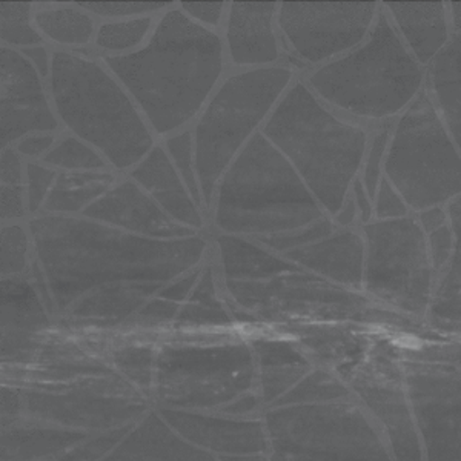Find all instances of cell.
Segmentation results:
<instances>
[{"label":"cell","mask_w":461,"mask_h":461,"mask_svg":"<svg viewBox=\"0 0 461 461\" xmlns=\"http://www.w3.org/2000/svg\"><path fill=\"white\" fill-rule=\"evenodd\" d=\"M386 173L414 210H429L461 194V158L428 95L415 100L400 121Z\"/></svg>","instance_id":"8"},{"label":"cell","mask_w":461,"mask_h":461,"mask_svg":"<svg viewBox=\"0 0 461 461\" xmlns=\"http://www.w3.org/2000/svg\"><path fill=\"white\" fill-rule=\"evenodd\" d=\"M274 2H234L230 8V54L240 65L273 62L277 59V45L273 32Z\"/></svg>","instance_id":"16"},{"label":"cell","mask_w":461,"mask_h":461,"mask_svg":"<svg viewBox=\"0 0 461 461\" xmlns=\"http://www.w3.org/2000/svg\"><path fill=\"white\" fill-rule=\"evenodd\" d=\"M454 232L449 226H441L430 232V260L437 269L445 267L454 252Z\"/></svg>","instance_id":"32"},{"label":"cell","mask_w":461,"mask_h":461,"mask_svg":"<svg viewBox=\"0 0 461 461\" xmlns=\"http://www.w3.org/2000/svg\"><path fill=\"white\" fill-rule=\"evenodd\" d=\"M265 136L293 162L320 203L337 214L362 163L365 132L330 115L297 84L274 111Z\"/></svg>","instance_id":"4"},{"label":"cell","mask_w":461,"mask_h":461,"mask_svg":"<svg viewBox=\"0 0 461 461\" xmlns=\"http://www.w3.org/2000/svg\"><path fill=\"white\" fill-rule=\"evenodd\" d=\"M39 258L51 280L60 276L108 278L128 274L165 276L199 262L204 243L199 239L177 241L147 240L104 226L60 217L32 221Z\"/></svg>","instance_id":"3"},{"label":"cell","mask_w":461,"mask_h":461,"mask_svg":"<svg viewBox=\"0 0 461 461\" xmlns=\"http://www.w3.org/2000/svg\"><path fill=\"white\" fill-rule=\"evenodd\" d=\"M56 173L51 169L42 168L37 165H28V180H30V210H39L43 197L53 184Z\"/></svg>","instance_id":"30"},{"label":"cell","mask_w":461,"mask_h":461,"mask_svg":"<svg viewBox=\"0 0 461 461\" xmlns=\"http://www.w3.org/2000/svg\"><path fill=\"white\" fill-rule=\"evenodd\" d=\"M23 214L22 204V188L19 186H4L2 188V217H21Z\"/></svg>","instance_id":"35"},{"label":"cell","mask_w":461,"mask_h":461,"mask_svg":"<svg viewBox=\"0 0 461 461\" xmlns=\"http://www.w3.org/2000/svg\"><path fill=\"white\" fill-rule=\"evenodd\" d=\"M452 232H454V252L449 271L446 274L440 288L430 304V323L437 330L446 332H461V199L449 206Z\"/></svg>","instance_id":"21"},{"label":"cell","mask_w":461,"mask_h":461,"mask_svg":"<svg viewBox=\"0 0 461 461\" xmlns=\"http://www.w3.org/2000/svg\"><path fill=\"white\" fill-rule=\"evenodd\" d=\"M36 69L13 50H2V145L30 131L56 128Z\"/></svg>","instance_id":"14"},{"label":"cell","mask_w":461,"mask_h":461,"mask_svg":"<svg viewBox=\"0 0 461 461\" xmlns=\"http://www.w3.org/2000/svg\"><path fill=\"white\" fill-rule=\"evenodd\" d=\"M445 212L438 208H429L421 214V223H423L426 232H434L435 230L445 226Z\"/></svg>","instance_id":"38"},{"label":"cell","mask_w":461,"mask_h":461,"mask_svg":"<svg viewBox=\"0 0 461 461\" xmlns=\"http://www.w3.org/2000/svg\"><path fill=\"white\" fill-rule=\"evenodd\" d=\"M2 182L19 184L21 182V163L13 151L2 154Z\"/></svg>","instance_id":"36"},{"label":"cell","mask_w":461,"mask_h":461,"mask_svg":"<svg viewBox=\"0 0 461 461\" xmlns=\"http://www.w3.org/2000/svg\"><path fill=\"white\" fill-rule=\"evenodd\" d=\"M402 369L426 461H461V346L411 352Z\"/></svg>","instance_id":"9"},{"label":"cell","mask_w":461,"mask_h":461,"mask_svg":"<svg viewBox=\"0 0 461 461\" xmlns=\"http://www.w3.org/2000/svg\"><path fill=\"white\" fill-rule=\"evenodd\" d=\"M430 82L446 123L461 149V32L435 56Z\"/></svg>","instance_id":"20"},{"label":"cell","mask_w":461,"mask_h":461,"mask_svg":"<svg viewBox=\"0 0 461 461\" xmlns=\"http://www.w3.org/2000/svg\"><path fill=\"white\" fill-rule=\"evenodd\" d=\"M406 214V204L402 195L393 191L386 178H383L377 195V215L380 219H393Z\"/></svg>","instance_id":"31"},{"label":"cell","mask_w":461,"mask_h":461,"mask_svg":"<svg viewBox=\"0 0 461 461\" xmlns=\"http://www.w3.org/2000/svg\"><path fill=\"white\" fill-rule=\"evenodd\" d=\"M151 25L149 19L108 23L100 28L97 43L106 50H126L142 41Z\"/></svg>","instance_id":"26"},{"label":"cell","mask_w":461,"mask_h":461,"mask_svg":"<svg viewBox=\"0 0 461 461\" xmlns=\"http://www.w3.org/2000/svg\"><path fill=\"white\" fill-rule=\"evenodd\" d=\"M323 99L365 117L402 110L421 85V71L384 16L365 47L326 65L311 77Z\"/></svg>","instance_id":"6"},{"label":"cell","mask_w":461,"mask_h":461,"mask_svg":"<svg viewBox=\"0 0 461 461\" xmlns=\"http://www.w3.org/2000/svg\"><path fill=\"white\" fill-rule=\"evenodd\" d=\"M352 219H354V206L351 204H348V208L346 211H343L339 217H337V221H340L341 225H348V223H351Z\"/></svg>","instance_id":"41"},{"label":"cell","mask_w":461,"mask_h":461,"mask_svg":"<svg viewBox=\"0 0 461 461\" xmlns=\"http://www.w3.org/2000/svg\"><path fill=\"white\" fill-rule=\"evenodd\" d=\"M215 221L228 232L274 234L262 240L278 251L334 234L297 171L263 134L252 137L226 173Z\"/></svg>","instance_id":"1"},{"label":"cell","mask_w":461,"mask_h":461,"mask_svg":"<svg viewBox=\"0 0 461 461\" xmlns=\"http://www.w3.org/2000/svg\"><path fill=\"white\" fill-rule=\"evenodd\" d=\"M53 95L63 122L99 148L117 168L131 167L152 147L136 108L99 65L56 54Z\"/></svg>","instance_id":"5"},{"label":"cell","mask_w":461,"mask_h":461,"mask_svg":"<svg viewBox=\"0 0 461 461\" xmlns=\"http://www.w3.org/2000/svg\"><path fill=\"white\" fill-rule=\"evenodd\" d=\"M37 27L60 43H86L93 34V22L80 11L50 10L36 14Z\"/></svg>","instance_id":"23"},{"label":"cell","mask_w":461,"mask_h":461,"mask_svg":"<svg viewBox=\"0 0 461 461\" xmlns=\"http://www.w3.org/2000/svg\"><path fill=\"white\" fill-rule=\"evenodd\" d=\"M352 383L386 430L397 461H423V446L403 369L388 357L377 356L362 365Z\"/></svg>","instance_id":"13"},{"label":"cell","mask_w":461,"mask_h":461,"mask_svg":"<svg viewBox=\"0 0 461 461\" xmlns=\"http://www.w3.org/2000/svg\"><path fill=\"white\" fill-rule=\"evenodd\" d=\"M113 182L110 174H74L62 176L48 197L47 210L77 211L105 193Z\"/></svg>","instance_id":"22"},{"label":"cell","mask_w":461,"mask_h":461,"mask_svg":"<svg viewBox=\"0 0 461 461\" xmlns=\"http://www.w3.org/2000/svg\"><path fill=\"white\" fill-rule=\"evenodd\" d=\"M106 63L163 134L197 114L221 76V42L184 13L171 11L147 48Z\"/></svg>","instance_id":"2"},{"label":"cell","mask_w":461,"mask_h":461,"mask_svg":"<svg viewBox=\"0 0 461 461\" xmlns=\"http://www.w3.org/2000/svg\"><path fill=\"white\" fill-rule=\"evenodd\" d=\"M23 53L30 56V58L36 62L37 68H39V73L42 74V76H47L48 74V59L47 53H45V50L43 48H32V50H25Z\"/></svg>","instance_id":"40"},{"label":"cell","mask_w":461,"mask_h":461,"mask_svg":"<svg viewBox=\"0 0 461 461\" xmlns=\"http://www.w3.org/2000/svg\"><path fill=\"white\" fill-rule=\"evenodd\" d=\"M297 461H393L352 404L310 408L295 420Z\"/></svg>","instance_id":"12"},{"label":"cell","mask_w":461,"mask_h":461,"mask_svg":"<svg viewBox=\"0 0 461 461\" xmlns=\"http://www.w3.org/2000/svg\"><path fill=\"white\" fill-rule=\"evenodd\" d=\"M85 215L151 237L176 239L193 236V230L182 228L168 219L130 182L113 189L95 204H89Z\"/></svg>","instance_id":"15"},{"label":"cell","mask_w":461,"mask_h":461,"mask_svg":"<svg viewBox=\"0 0 461 461\" xmlns=\"http://www.w3.org/2000/svg\"><path fill=\"white\" fill-rule=\"evenodd\" d=\"M291 71L265 68L239 74L217 93L195 132V173L204 202L210 204L217 180L241 143L271 110Z\"/></svg>","instance_id":"7"},{"label":"cell","mask_w":461,"mask_h":461,"mask_svg":"<svg viewBox=\"0 0 461 461\" xmlns=\"http://www.w3.org/2000/svg\"><path fill=\"white\" fill-rule=\"evenodd\" d=\"M185 10L188 11L191 16H194L199 21L208 22L211 25L219 23V19L221 16V10H223V4L221 2H212V4H206V2H184L182 4Z\"/></svg>","instance_id":"34"},{"label":"cell","mask_w":461,"mask_h":461,"mask_svg":"<svg viewBox=\"0 0 461 461\" xmlns=\"http://www.w3.org/2000/svg\"><path fill=\"white\" fill-rule=\"evenodd\" d=\"M77 5L102 16H130L167 6V2H77Z\"/></svg>","instance_id":"29"},{"label":"cell","mask_w":461,"mask_h":461,"mask_svg":"<svg viewBox=\"0 0 461 461\" xmlns=\"http://www.w3.org/2000/svg\"><path fill=\"white\" fill-rule=\"evenodd\" d=\"M366 289L412 314H423L432 295V269L423 230L412 219L377 221L365 228Z\"/></svg>","instance_id":"10"},{"label":"cell","mask_w":461,"mask_h":461,"mask_svg":"<svg viewBox=\"0 0 461 461\" xmlns=\"http://www.w3.org/2000/svg\"><path fill=\"white\" fill-rule=\"evenodd\" d=\"M294 262L339 280L341 284L360 286L363 276V243L351 230L334 232L323 240L286 252Z\"/></svg>","instance_id":"17"},{"label":"cell","mask_w":461,"mask_h":461,"mask_svg":"<svg viewBox=\"0 0 461 461\" xmlns=\"http://www.w3.org/2000/svg\"><path fill=\"white\" fill-rule=\"evenodd\" d=\"M45 162L54 167H62V168H104V160L95 154L93 149H89L84 143L77 142L76 139H67L63 140L59 147L54 148L53 151L47 154Z\"/></svg>","instance_id":"25"},{"label":"cell","mask_w":461,"mask_h":461,"mask_svg":"<svg viewBox=\"0 0 461 461\" xmlns=\"http://www.w3.org/2000/svg\"><path fill=\"white\" fill-rule=\"evenodd\" d=\"M132 177L142 184L176 221L194 228L202 226L199 211L195 210L193 200L186 194L162 148H154L145 162L132 171Z\"/></svg>","instance_id":"18"},{"label":"cell","mask_w":461,"mask_h":461,"mask_svg":"<svg viewBox=\"0 0 461 461\" xmlns=\"http://www.w3.org/2000/svg\"><path fill=\"white\" fill-rule=\"evenodd\" d=\"M169 151L173 154L174 162L184 174L185 182L188 185L189 193L194 197L195 203H202V195L197 186L194 171H193V158H191V134L184 132L174 137L168 142Z\"/></svg>","instance_id":"28"},{"label":"cell","mask_w":461,"mask_h":461,"mask_svg":"<svg viewBox=\"0 0 461 461\" xmlns=\"http://www.w3.org/2000/svg\"><path fill=\"white\" fill-rule=\"evenodd\" d=\"M452 14H454V22L456 27L460 30L461 28V2H452Z\"/></svg>","instance_id":"42"},{"label":"cell","mask_w":461,"mask_h":461,"mask_svg":"<svg viewBox=\"0 0 461 461\" xmlns=\"http://www.w3.org/2000/svg\"><path fill=\"white\" fill-rule=\"evenodd\" d=\"M374 13V2H285L280 25L302 58L319 62L360 42Z\"/></svg>","instance_id":"11"},{"label":"cell","mask_w":461,"mask_h":461,"mask_svg":"<svg viewBox=\"0 0 461 461\" xmlns=\"http://www.w3.org/2000/svg\"><path fill=\"white\" fill-rule=\"evenodd\" d=\"M386 143H388V131L382 132L375 139L373 151L369 154V160H367L365 184H366L371 197H375V188H377L378 178H380V162H382L383 154L386 149Z\"/></svg>","instance_id":"33"},{"label":"cell","mask_w":461,"mask_h":461,"mask_svg":"<svg viewBox=\"0 0 461 461\" xmlns=\"http://www.w3.org/2000/svg\"><path fill=\"white\" fill-rule=\"evenodd\" d=\"M2 41L14 45L39 43L41 36L30 27V4H2Z\"/></svg>","instance_id":"24"},{"label":"cell","mask_w":461,"mask_h":461,"mask_svg":"<svg viewBox=\"0 0 461 461\" xmlns=\"http://www.w3.org/2000/svg\"><path fill=\"white\" fill-rule=\"evenodd\" d=\"M27 234L19 226L2 230V274L19 273L25 267Z\"/></svg>","instance_id":"27"},{"label":"cell","mask_w":461,"mask_h":461,"mask_svg":"<svg viewBox=\"0 0 461 461\" xmlns=\"http://www.w3.org/2000/svg\"><path fill=\"white\" fill-rule=\"evenodd\" d=\"M53 140V136L28 137V139H25V140L17 147V149H19L22 154H27V156H37V154H41V152L51 147Z\"/></svg>","instance_id":"37"},{"label":"cell","mask_w":461,"mask_h":461,"mask_svg":"<svg viewBox=\"0 0 461 461\" xmlns=\"http://www.w3.org/2000/svg\"><path fill=\"white\" fill-rule=\"evenodd\" d=\"M386 5L421 62L440 53L447 37L441 2H388Z\"/></svg>","instance_id":"19"},{"label":"cell","mask_w":461,"mask_h":461,"mask_svg":"<svg viewBox=\"0 0 461 461\" xmlns=\"http://www.w3.org/2000/svg\"><path fill=\"white\" fill-rule=\"evenodd\" d=\"M354 191H356L357 202H358V206H360V211H362V221H367L373 211H371V204L367 202V195L365 193V189H363L360 180H356Z\"/></svg>","instance_id":"39"}]
</instances>
